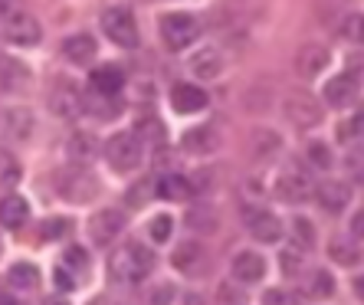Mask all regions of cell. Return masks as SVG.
Wrapping results in <instances>:
<instances>
[{
	"instance_id": "obj_40",
	"label": "cell",
	"mask_w": 364,
	"mask_h": 305,
	"mask_svg": "<svg viewBox=\"0 0 364 305\" xmlns=\"http://www.w3.org/2000/svg\"><path fill=\"white\" fill-rule=\"evenodd\" d=\"M53 282L63 289V292H73V289L79 286V279H73V272H69V266H56L53 269Z\"/></svg>"
},
{
	"instance_id": "obj_47",
	"label": "cell",
	"mask_w": 364,
	"mask_h": 305,
	"mask_svg": "<svg viewBox=\"0 0 364 305\" xmlns=\"http://www.w3.org/2000/svg\"><path fill=\"white\" fill-rule=\"evenodd\" d=\"M351 289H355V296L364 302V276H355V282H351Z\"/></svg>"
},
{
	"instance_id": "obj_39",
	"label": "cell",
	"mask_w": 364,
	"mask_h": 305,
	"mask_svg": "<svg viewBox=\"0 0 364 305\" xmlns=\"http://www.w3.org/2000/svg\"><path fill=\"white\" fill-rule=\"evenodd\" d=\"M135 135L141 138V141H144V135H148V138H154V141H161V138H164V128H161V122L141 119V122H138V128H135Z\"/></svg>"
},
{
	"instance_id": "obj_37",
	"label": "cell",
	"mask_w": 364,
	"mask_h": 305,
	"mask_svg": "<svg viewBox=\"0 0 364 305\" xmlns=\"http://www.w3.org/2000/svg\"><path fill=\"white\" fill-rule=\"evenodd\" d=\"M309 161H312L318 171H328V168H331V151H328V144H322V141H312V144H309Z\"/></svg>"
},
{
	"instance_id": "obj_34",
	"label": "cell",
	"mask_w": 364,
	"mask_h": 305,
	"mask_svg": "<svg viewBox=\"0 0 364 305\" xmlns=\"http://www.w3.org/2000/svg\"><path fill=\"white\" fill-rule=\"evenodd\" d=\"M151 191H154V184H151V181H138V184H135V191H128L125 203H128V207H132V210H138V207H144V203L151 200V197H148V194H151Z\"/></svg>"
},
{
	"instance_id": "obj_43",
	"label": "cell",
	"mask_w": 364,
	"mask_h": 305,
	"mask_svg": "<svg viewBox=\"0 0 364 305\" xmlns=\"http://www.w3.org/2000/svg\"><path fill=\"white\" fill-rule=\"evenodd\" d=\"M338 135H355V138H364V102L358 105L355 119L348 122V128H345V132H338Z\"/></svg>"
},
{
	"instance_id": "obj_41",
	"label": "cell",
	"mask_w": 364,
	"mask_h": 305,
	"mask_svg": "<svg viewBox=\"0 0 364 305\" xmlns=\"http://www.w3.org/2000/svg\"><path fill=\"white\" fill-rule=\"evenodd\" d=\"M279 263H282V269H286L289 276H296V272L302 269V250H299V246H296V250H286Z\"/></svg>"
},
{
	"instance_id": "obj_42",
	"label": "cell",
	"mask_w": 364,
	"mask_h": 305,
	"mask_svg": "<svg viewBox=\"0 0 364 305\" xmlns=\"http://www.w3.org/2000/svg\"><path fill=\"white\" fill-rule=\"evenodd\" d=\"M66 266H73V269H89V253L85 250H79V246H73V250H66Z\"/></svg>"
},
{
	"instance_id": "obj_18",
	"label": "cell",
	"mask_w": 364,
	"mask_h": 305,
	"mask_svg": "<svg viewBox=\"0 0 364 305\" xmlns=\"http://www.w3.org/2000/svg\"><path fill=\"white\" fill-rule=\"evenodd\" d=\"M315 200L322 203L328 213H338L348 207V200H351V184H345V181H322V184L315 187Z\"/></svg>"
},
{
	"instance_id": "obj_22",
	"label": "cell",
	"mask_w": 364,
	"mask_h": 305,
	"mask_svg": "<svg viewBox=\"0 0 364 305\" xmlns=\"http://www.w3.org/2000/svg\"><path fill=\"white\" fill-rule=\"evenodd\" d=\"M191 73H194L197 79H217L223 73V56H220V50L217 46H203L200 53H194L191 56Z\"/></svg>"
},
{
	"instance_id": "obj_19",
	"label": "cell",
	"mask_w": 364,
	"mask_h": 305,
	"mask_svg": "<svg viewBox=\"0 0 364 305\" xmlns=\"http://www.w3.org/2000/svg\"><path fill=\"white\" fill-rule=\"evenodd\" d=\"M154 197H161V200H191L194 187L178 171H164L161 178L154 181Z\"/></svg>"
},
{
	"instance_id": "obj_2",
	"label": "cell",
	"mask_w": 364,
	"mask_h": 305,
	"mask_svg": "<svg viewBox=\"0 0 364 305\" xmlns=\"http://www.w3.org/2000/svg\"><path fill=\"white\" fill-rule=\"evenodd\" d=\"M102 33L109 36L115 46L122 50H135L141 43V33H138V20H135V10L125 7V4H112V7L102 10Z\"/></svg>"
},
{
	"instance_id": "obj_1",
	"label": "cell",
	"mask_w": 364,
	"mask_h": 305,
	"mask_svg": "<svg viewBox=\"0 0 364 305\" xmlns=\"http://www.w3.org/2000/svg\"><path fill=\"white\" fill-rule=\"evenodd\" d=\"M154 250H148L144 243L132 240L122 243L109 253V272L115 282H144L154 272Z\"/></svg>"
},
{
	"instance_id": "obj_12",
	"label": "cell",
	"mask_w": 364,
	"mask_h": 305,
	"mask_svg": "<svg viewBox=\"0 0 364 305\" xmlns=\"http://www.w3.org/2000/svg\"><path fill=\"white\" fill-rule=\"evenodd\" d=\"M328 63H331L328 46H322V43H305L302 50L296 53V60H292V69H296L299 79L312 82L318 73H325V66H328Z\"/></svg>"
},
{
	"instance_id": "obj_16",
	"label": "cell",
	"mask_w": 364,
	"mask_h": 305,
	"mask_svg": "<svg viewBox=\"0 0 364 305\" xmlns=\"http://www.w3.org/2000/svg\"><path fill=\"white\" fill-rule=\"evenodd\" d=\"M207 102H210V95L203 92L200 85H194V82H178L174 89H171V109L181 112V115L203 112L207 109Z\"/></svg>"
},
{
	"instance_id": "obj_15",
	"label": "cell",
	"mask_w": 364,
	"mask_h": 305,
	"mask_svg": "<svg viewBox=\"0 0 364 305\" xmlns=\"http://www.w3.org/2000/svg\"><path fill=\"white\" fill-rule=\"evenodd\" d=\"M230 272H233V282H243V286H253L266 276V256L256 253V250H243V253L233 256L230 263Z\"/></svg>"
},
{
	"instance_id": "obj_44",
	"label": "cell",
	"mask_w": 364,
	"mask_h": 305,
	"mask_svg": "<svg viewBox=\"0 0 364 305\" xmlns=\"http://www.w3.org/2000/svg\"><path fill=\"white\" fill-rule=\"evenodd\" d=\"M69 230V220H63V217H56V220H46L43 223V237H63V233H66Z\"/></svg>"
},
{
	"instance_id": "obj_23",
	"label": "cell",
	"mask_w": 364,
	"mask_h": 305,
	"mask_svg": "<svg viewBox=\"0 0 364 305\" xmlns=\"http://www.w3.org/2000/svg\"><path fill=\"white\" fill-rule=\"evenodd\" d=\"M217 144H220V138H217V132H213L210 125L191 128V132H184V138H181V148H184L187 154H210V151H217Z\"/></svg>"
},
{
	"instance_id": "obj_45",
	"label": "cell",
	"mask_w": 364,
	"mask_h": 305,
	"mask_svg": "<svg viewBox=\"0 0 364 305\" xmlns=\"http://www.w3.org/2000/svg\"><path fill=\"white\" fill-rule=\"evenodd\" d=\"M191 227L194 230H203V233H213V230H217V217H207V213H194V217H191Z\"/></svg>"
},
{
	"instance_id": "obj_49",
	"label": "cell",
	"mask_w": 364,
	"mask_h": 305,
	"mask_svg": "<svg viewBox=\"0 0 364 305\" xmlns=\"http://www.w3.org/2000/svg\"><path fill=\"white\" fill-rule=\"evenodd\" d=\"M43 305H69V302H66V299H60V296H50V299H46V302H43Z\"/></svg>"
},
{
	"instance_id": "obj_50",
	"label": "cell",
	"mask_w": 364,
	"mask_h": 305,
	"mask_svg": "<svg viewBox=\"0 0 364 305\" xmlns=\"http://www.w3.org/2000/svg\"><path fill=\"white\" fill-rule=\"evenodd\" d=\"M89 305H115V302H112V299H105V296H99V299H92Z\"/></svg>"
},
{
	"instance_id": "obj_31",
	"label": "cell",
	"mask_w": 364,
	"mask_h": 305,
	"mask_svg": "<svg viewBox=\"0 0 364 305\" xmlns=\"http://www.w3.org/2000/svg\"><path fill=\"white\" fill-rule=\"evenodd\" d=\"M289 230H292V237H296V246L299 250H312L315 240H318V233H315V223L309 220V217H296V220H289Z\"/></svg>"
},
{
	"instance_id": "obj_28",
	"label": "cell",
	"mask_w": 364,
	"mask_h": 305,
	"mask_svg": "<svg viewBox=\"0 0 364 305\" xmlns=\"http://www.w3.org/2000/svg\"><path fill=\"white\" fill-rule=\"evenodd\" d=\"M23 82H30V73L17 60H0V89L4 92H17Z\"/></svg>"
},
{
	"instance_id": "obj_10",
	"label": "cell",
	"mask_w": 364,
	"mask_h": 305,
	"mask_svg": "<svg viewBox=\"0 0 364 305\" xmlns=\"http://www.w3.org/2000/svg\"><path fill=\"white\" fill-rule=\"evenodd\" d=\"M282 112H286V119L296 128L322 125V105H318L309 92H292L286 102H282Z\"/></svg>"
},
{
	"instance_id": "obj_48",
	"label": "cell",
	"mask_w": 364,
	"mask_h": 305,
	"mask_svg": "<svg viewBox=\"0 0 364 305\" xmlns=\"http://www.w3.org/2000/svg\"><path fill=\"white\" fill-rule=\"evenodd\" d=\"M0 305H26V302H20L17 296H0Z\"/></svg>"
},
{
	"instance_id": "obj_29",
	"label": "cell",
	"mask_w": 364,
	"mask_h": 305,
	"mask_svg": "<svg viewBox=\"0 0 364 305\" xmlns=\"http://www.w3.org/2000/svg\"><path fill=\"white\" fill-rule=\"evenodd\" d=\"M7 282L14 289H23V292H30V289L40 286V269H36L33 263H14L7 272Z\"/></svg>"
},
{
	"instance_id": "obj_25",
	"label": "cell",
	"mask_w": 364,
	"mask_h": 305,
	"mask_svg": "<svg viewBox=\"0 0 364 305\" xmlns=\"http://www.w3.org/2000/svg\"><path fill=\"white\" fill-rule=\"evenodd\" d=\"M279 148H282V138L272 132V128H256L253 135H250V154H253L256 161L259 158H272V154H279Z\"/></svg>"
},
{
	"instance_id": "obj_27",
	"label": "cell",
	"mask_w": 364,
	"mask_h": 305,
	"mask_svg": "<svg viewBox=\"0 0 364 305\" xmlns=\"http://www.w3.org/2000/svg\"><path fill=\"white\" fill-rule=\"evenodd\" d=\"M302 292L309 299H315V302H318V299H328L331 292H335V279L328 276V269H315V272H309V276H305Z\"/></svg>"
},
{
	"instance_id": "obj_9",
	"label": "cell",
	"mask_w": 364,
	"mask_h": 305,
	"mask_svg": "<svg viewBox=\"0 0 364 305\" xmlns=\"http://www.w3.org/2000/svg\"><path fill=\"white\" fill-rule=\"evenodd\" d=\"M60 194L73 203H89L95 194H99V181H95L92 171L85 168H69L60 178Z\"/></svg>"
},
{
	"instance_id": "obj_33",
	"label": "cell",
	"mask_w": 364,
	"mask_h": 305,
	"mask_svg": "<svg viewBox=\"0 0 364 305\" xmlns=\"http://www.w3.org/2000/svg\"><path fill=\"white\" fill-rule=\"evenodd\" d=\"M338 33L351 43H361L364 46V14H348L345 20L338 23Z\"/></svg>"
},
{
	"instance_id": "obj_14",
	"label": "cell",
	"mask_w": 364,
	"mask_h": 305,
	"mask_svg": "<svg viewBox=\"0 0 364 305\" xmlns=\"http://www.w3.org/2000/svg\"><path fill=\"white\" fill-rule=\"evenodd\" d=\"M243 220H246L250 237L259 240V243H276V240H282V220L276 217V213H269V210H246Z\"/></svg>"
},
{
	"instance_id": "obj_46",
	"label": "cell",
	"mask_w": 364,
	"mask_h": 305,
	"mask_svg": "<svg viewBox=\"0 0 364 305\" xmlns=\"http://www.w3.org/2000/svg\"><path fill=\"white\" fill-rule=\"evenodd\" d=\"M351 237L364 240V210H358L355 217H351Z\"/></svg>"
},
{
	"instance_id": "obj_4",
	"label": "cell",
	"mask_w": 364,
	"mask_h": 305,
	"mask_svg": "<svg viewBox=\"0 0 364 305\" xmlns=\"http://www.w3.org/2000/svg\"><path fill=\"white\" fill-rule=\"evenodd\" d=\"M158 33H161V43L171 53H181L200 36V20H197L194 14L174 10V14H164V17L158 20Z\"/></svg>"
},
{
	"instance_id": "obj_8",
	"label": "cell",
	"mask_w": 364,
	"mask_h": 305,
	"mask_svg": "<svg viewBox=\"0 0 364 305\" xmlns=\"http://www.w3.org/2000/svg\"><path fill=\"white\" fill-rule=\"evenodd\" d=\"M171 266L178 272H184V276H191V279H197V276H203V272L210 269V250L203 243H197V240H187V243H181L174 250Z\"/></svg>"
},
{
	"instance_id": "obj_35",
	"label": "cell",
	"mask_w": 364,
	"mask_h": 305,
	"mask_svg": "<svg viewBox=\"0 0 364 305\" xmlns=\"http://www.w3.org/2000/svg\"><path fill=\"white\" fill-rule=\"evenodd\" d=\"M171 227H174V220H171L168 213H158V217L148 223V233H151L154 243H164V240L171 237Z\"/></svg>"
},
{
	"instance_id": "obj_21",
	"label": "cell",
	"mask_w": 364,
	"mask_h": 305,
	"mask_svg": "<svg viewBox=\"0 0 364 305\" xmlns=\"http://www.w3.org/2000/svg\"><path fill=\"white\" fill-rule=\"evenodd\" d=\"M26 220H30V203H26L23 197H20V194L0 197V227L20 230Z\"/></svg>"
},
{
	"instance_id": "obj_20",
	"label": "cell",
	"mask_w": 364,
	"mask_h": 305,
	"mask_svg": "<svg viewBox=\"0 0 364 305\" xmlns=\"http://www.w3.org/2000/svg\"><path fill=\"white\" fill-rule=\"evenodd\" d=\"M95 53H99V46L89 33H73L63 40V56L69 63H76V66H89L95 60Z\"/></svg>"
},
{
	"instance_id": "obj_3",
	"label": "cell",
	"mask_w": 364,
	"mask_h": 305,
	"mask_svg": "<svg viewBox=\"0 0 364 305\" xmlns=\"http://www.w3.org/2000/svg\"><path fill=\"white\" fill-rule=\"evenodd\" d=\"M105 161H109L112 171L119 174H128V171H138L144 161V141L135 135V132H115V135L105 141Z\"/></svg>"
},
{
	"instance_id": "obj_5",
	"label": "cell",
	"mask_w": 364,
	"mask_h": 305,
	"mask_svg": "<svg viewBox=\"0 0 364 305\" xmlns=\"http://www.w3.org/2000/svg\"><path fill=\"white\" fill-rule=\"evenodd\" d=\"M50 109H53V115H56V119H66V122H73V119H79V115H82V112H85V95H82V89H79L76 79L60 76L56 82H53V89H50Z\"/></svg>"
},
{
	"instance_id": "obj_32",
	"label": "cell",
	"mask_w": 364,
	"mask_h": 305,
	"mask_svg": "<svg viewBox=\"0 0 364 305\" xmlns=\"http://www.w3.org/2000/svg\"><path fill=\"white\" fill-rule=\"evenodd\" d=\"M331 259L335 263H341V266H355L358 259H361V250H358L355 243H348V240H341V237H335L331 240Z\"/></svg>"
},
{
	"instance_id": "obj_26",
	"label": "cell",
	"mask_w": 364,
	"mask_h": 305,
	"mask_svg": "<svg viewBox=\"0 0 364 305\" xmlns=\"http://www.w3.org/2000/svg\"><path fill=\"white\" fill-rule=\"evenodd\" d=\"M4 128H7V135L14 141H26L30 132H33V115L30 109H7L4 112Z\"/></svg>"
},
{
	"instance_id": "obj_6",
	"label": "cell",
	"mask_w": 364,
	"mask_h": 305,
	"mask_svg": "<svg viewBox=\"0 0 364 305\" xmlns=\"http://www.w3.org/2000/svg\"><path fill=\"white\" fill-rule=\"evenodd\" d=\"M315 194V184H312V174L302 168V164H289L286 171H279V178H276V197H279L282 203H305L312 200Z\"/></svg>"
},
{
	"instance_id": "obj_30",
	"label": "cell",
	"mask_w": 364,
	"mask_h": 305,
	"mask_svg": "<svg viewBox=\"0 0 364 305\" xmlns=\"http://www.w3.org/2000/svg\"><path fill=\"white\" fill-rule=\"evenodd\" d=\"M20 178H23V164H20L7 148H0V187L20 184Z\"/></svg>"
},
{
	"instance_id": "obj_11",
	"label": "cell",
	"mask_w": 364,
	"mask_h": 305,
	"mask_svg": "<svg viewBox=\"0 0 364 305\" xmlns=\"http://www.w3.org/2000/svg\"><path fill=\"white\" fill-rule=\"evenodd\" d=\"M122 230H125V213L115 210V207H105V210L89 217V240L95 246H109Z\"/></svg>"
},
{
	"instance_id": "obj_17",
	"label": "cell",
	"mask_w": 364,
	"mask_h": 305,
	"mask_svg": "<svg viewBox=\"0 0 364 305\" xmlns=\"http://www.w3.org/2000/svg\"><path fill=\"white\" fill-rule=\"evenodd\" d=\"M89 85H92V95H102V99H115V95L125 89V73H122L115 63H105V66L92 69Z\"/></svg>"
},
{
	"instance_id": "obj_24",
	"label": "cell",
	"mask_w": 364,
	"mask_h": 305,
	"mask_svg": "<svg viewBox=\"0 0 364 305\" xmlns=\"http://www.w3.org/2000/svg\"><path fill=\"white\" fill-rule=\"evenodd\" d=\"M99 151H102V148H99V138H95L92 132H76V135L69 138V144H66L69 161H76L79 168L92 161V158H95Z\"/></svg>"
},
{
	"instance_id": "obj_38",
	"label": "cell",
	"mask_w": 364,
	"mask_h": 305,
	"mask_svg": "<svg viewBox=\"0 0 364 305\" xmlns=\"http://www.w3.org/2000/svg\"><path fill=\"white\" fill-rule=\"evenodd\" d=\"M263 305H299V296L289 292V289H266Z\"/></svg>"
},
{
	"instance_id": "obj_36",
	"label": "cell",
	"mask_w": 364,
	"mask_h": 305,
	"mask_svg": "<svg viewBox=\"0 0 364 305\" xmlns=\"http://www.w3.org/2000/svg\"><path fill=\"white\" fill-rule=\"evenodd\" d=\"M345 168L351 178L364 184V148H351V151L345 154Z\"/></svg>"
},
{
	"instance_id": "obj_7",
	"label": "cell",
	"mask_w": 364,
	"mask_h": 305,
	"mask_svg": "<svg viewBox=\"0 0 364 305\" xmlns=\"http://www.w3.org/2000/svg\"><path fill=\"white\" fill-rule=\"evenodd\" d=\"M0 30H4V40L14 43V46H36L43 40L40 20L33 14H26V10H10Z\"/></svg>"
},
{
	"instance_id": "obj_13",
	"label": "cell",
	"mask_w": 364,
	"mask_h": 305,
	"mask_svg": "<svg viewBox=\"0 0 364 305\" xmlns=\"http://www.w3.org/2000/svg\"><path fill=\"white\" fill-rule=\"evenodd\" d=\"M358 92H361V82H358L355 73H341V76L325 82V105H331V109H348V105L358 99Z\"/></svg>"
}]
</instances>
